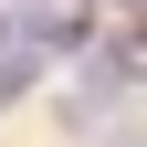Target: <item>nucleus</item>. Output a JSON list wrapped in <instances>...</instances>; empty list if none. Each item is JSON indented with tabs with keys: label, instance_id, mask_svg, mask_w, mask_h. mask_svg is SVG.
Segmentation results:
<instances>
[{
	"label": "nucleus",
	"instance_id": "nucleus-1",
	"mask_svg": "<svg viewBox=\"0 0 147 147\" xmlns=\"http://www.w3.org/2000/svg\"><path fill=\"white\" fill-rule=\"evenodd\" d=\"M84 42H95V11H74V0L21 21V53H84Z\"/></svg>",
	"mask_w": 147,
	"mask_h": 147
},
{
	"label": "nucleus",
	"instance_id": "nucleus-2",
	"mask_svg": "<svg viewBox=\"0 0 147 147\" xmlns=\"http://www.w3.org/2000/svg\"><path fill=\"white\" fill-rule=\"evenodd\" d=\"M0 53H11V21H0Z\"/></svg>",
	"mask_w": 147,
	"mask_h": 147
}]
</instances>
